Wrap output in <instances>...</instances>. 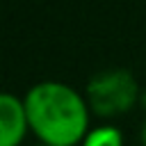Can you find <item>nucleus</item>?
<instances>
[{"instance_id": "39448f33", "label": "nucleus", "mask_w": 146, "mask_h": 146, "mask_svg": "<svg viewBox=\"0 0 146 146\" xmlns=\"http://www.w3.org/2000/svg\"><path fill=\"white\" fill-rule=\"evenodd\" d=\"M141 146H146V119L141 123Z\"/></svg>"}, {"instance_id": "423d86ee", "label": "nucleus", "mask_w": 146, "mask_h": 146, "mask_svg": "<svg viewBox=\"0 0 146 146\" xmlns=\"http://www.w3.org/2000/svg\"><path fill=\"white\" fill-rule=\"evenodd\" d=\"M41 146H48V144H41Z\"/></svg>"}, {"instance_id": "f03ea898", "label": "nucleus", "mask_w": 146, "mask_h": 146, "mask_svg": "<svg viewBox=\"0 0 146 146\" xmlns=\"http://www.w3.org/2000/svg\"><path fill=\"white\" fill-rule=\"evenodd\" d=\"M87 105L91 114L112 119L130 112L137 100H139V84L132 75V71L114 66V68H103L94 73L87 82L84 89Z\"/></svg>"}, {"instance_id": "f257e3e1", "label": "nucleus", "mask_w": 146, "mask_h": 146, "mask_svg": "<svg viewBox=\"0 0 146 146\" xmlns=\"http://www.w3.org/2000/svg\"><path fill=\"white\" fill-rule=\"evenodd\" d=\"M30 130L48 146H75L89 132V105L87 98L55 80L30 87L23 96Z\"/></svg>"}, {"instance_id": "20e7f679", "label": "nucleus", "mask_w": 146, "mask_h": 146, "mask_svg": "<svg viewBox=\"0 0 146 146\" xmlns=\"http://www.w3.org/2000/svg\"><path fill=\"white\" fill-rule=\"evenodd\" d=\"M80 146H123V135L114 125H98L87 132Z\"/></svg>"}, {"instance_id": "7ed1b4c3", "label": "nucleus", "mask_w": 146, "mask_h": 146, "mask_svg": "<svg viewBox=\"0 0 146 146\" xmlns=\"http://www.w3.org/2000/svg\"><path fill=\"white\" fill-rule=\"evenodd\" d=\"M30 130L23 98L5 91L0 96V146H18Z\"/></svg>"}]
</instances>
